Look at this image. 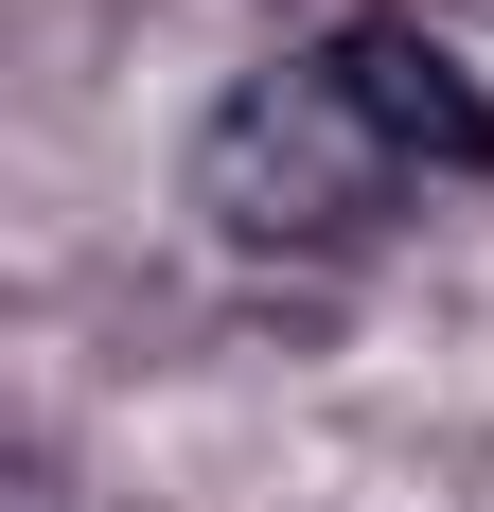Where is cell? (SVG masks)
I'll use <instances>...</instances> for the list:
<instances>
[{"instance_id": "obj_1", "label": "cell", "mask_w": 494, "mask_h": 512, "mask_svg": "<svg viewBox=\"0 0 494 512\" xmlns=\"http://www.w3.org/2000/svg\"><path fill=\"white\" fill-rule=\"evenodd\" d=\"M389 195H406V159L371 142V106L336 89V53L247 71V89L195 124V212L230 230V248H371Z\"/></svg>"}, {"instance_id": "obj_2", "label": "cell", "mask_w": 494, "mask_h": 512, "mask_svg": "<svg viewBox=\"0 0 494 512\" xmlns=\"http://www.w3.org/2000/svg\"><path fill=\"white\" fill-rule=\"evenodd\" d=\"M336 89L371 106V142H389L406 177H494V89L459 71L442 36H406V18H371V36H336Z\"/></svg>"}]
</instances>
